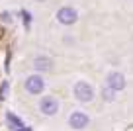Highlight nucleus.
<instances>
[{
	"label": "nucleus",
	"mask_w": 133,
	"mask_h": 131,
	"mask_svg": "<svg viewBox=\"0 0 133 131\" xmlns=\"http://www.w3.org/2000/svg\"><path fill=\"white\" fill-rule=\"evenodd\" d=\"M57 20L61 22L63 25H72L76 20H78V14H76V10L71 8V6H63V8L57 12Z\"/></svg>",
	"instance_id": "nucleus-2"
},
{
	"label": "nucleus",
	"mask_w": 133,
	"mask_h": 131,
	"mask_svg": "<svg viewBox=\"0 0 133 131\" xmlns=\"http://www.w3.org/2000/svg\"><path fill=\"white\" fill-rule=\"evenodd\" d=\"M39 108H41V112L45 115H55L59 112V102L55 98H51V96H47V98L41 100V104H39Z\"/></svg>",
	"instance_id": "nucleus-5"
},
{
	"label": "nucleus",
	"mask_w": 133,
	"mask_h": 131,
	"mask_svg": "<svg viewBox=\"0 0 133 131\" xmlns=\"http://www.w3.org/2000/svg\"><path fill=\"white\" fill-rule=\"evenodd\" d=\"M33 67H35L37 70H51L53 61H51L49 57H37L35 61H33Z\"/></svg>",
	"instance_id": "nucleus-8"
},
{
	"label": "nucleus",
	"mask_w": 133,
	"mask_h": 131,
	"mask_svg": "<svg viewBox=\"0 0 133 131\" xmlns=\"http://www.w3.org/2000/svg\"><path fill=\"white\" fill-rule=\"evenodd\" d=\"M39 2H43V0H39Z\"/></svg>",
	"instance_id": "nucleus-12"
},
{
	"label": "nucleus",
	"mask_w": 133,
	"mask_h": 131,
	"mask_svg": "<svg viewBox=\"0 0 133 131\" xmlns=\"http://www.w3.org/2000/svg\"><path fill=\"white\" fill-rule=\"evenodd\" d=\"M102 94H104V98L108 100V102H112V100H114V94H116V92H114L112 88H108V86H106L104 90H102Z\"/></svg>",
	"instance_id": "nucleus-9"
},
{
	"label": "nucleus",
	"mask_w": 133,
	"mask_h": 131,
	"mask_svg": "<svg viewBox=\"0 0 133 131\" xmlns=\"http://www.w3.org/2000/svg\"><path fill=\"white\" fill-rule=\"evenodd\" d=\"M6 123L10 125V129H12V131H22V129H24L22 119L18 117L16 114H12V112H8V114H6Z\"/></svg>",
	"instance_id": "nucleus-7"
},
{
	"label": "nucleus",
	"mask_w": 133,
	"mask_h": 131,
	"mask_svg": "<svg viewBox=\"0 0 133 131\" xmlns=\"http://www.w3.org/2000/svg\"><path fill=\"white\" fill-rule=\"evenodd\" d=\"M22 18L25 20V25L29 28V14H28V12H22Z\"/></svg>",
	"instance_id": "nucleus-11"
},
{
	"label": "nucleus",
	"mask_w": 133,
	"mask_h": 131,
	"mask_svg": "<svg viewBox=\"0 0 133 131\" xmlns=\"http://www.w3.org/2000/svg\"><path fill=\"white\" fill-rule=\"evenodd\" d=\"M108 88H112L114 92L123 90L125 88V76L121 73H110L108 74Z\"/></svg>",
	"instance_id": "nucleus-4"
},
{
	"label": "nucleus",
	"mask_w": 133,
	"mask_h": 131,
	"mask_svg": "<svg viewBox=\"0 0 133 131\" xmlns=\"http://www.w3.org/2000/svg\"><path fill=\"white\" fill-rule=\"evenodd\" d=\"M43 88H45V82H43V78L39 76V74L28 76V80H25V90H28L29 94H39V92H43Z\"/></svg>",
	"instance_id": "nucleus-3"
},
{
	"label": "nucleus",
	"mask_w": 133,
	"mask_h": 131,
	"mask_svg": "<svg viewBox=\"0 0 133 131\" xmlns=\"http://www.w3.org/2000/svg\"><path fill=\"white\" fill-rule=\"evenodd\" d=\"M6 90H8V84L4 82V84L0 86V100H4V96H6Z\"/></svg>",
	"instance_id": "nucleus-10"
},
{
	"label": "nucleus",
	"mask_w": 133,
	"mask_h": 131,
	"mask_svg": "<svg viewBox=\"0 0 133 131\" xmlns=\"http://www.w3.org/2000/svg\"><path fill=\"white\" fill-rule=\"evenodd\" d=\"M75 96L78 102H90L92 98H94V90H92V86L88 84V82L80 80L75 84Z\"/></svg>",
	"instance_id": "nucleus-1"
},
{
	"label": "nucleus",
	"mask_w": 133,
	"mask_h": 131,
	"mask_svg": "<svg viewBox=\"0 0 133 131\" xmlns=\"http://www.w3.org/2000/svg\"><path fill=\"white\" fill-rule=\"evenodd\" d=\"M69 125L72 129H82V127L88 125V115L84 112H75V114L69 117Z\"/></svg>",
	"instance_id": "nucleus-6"
}]
</instances>
